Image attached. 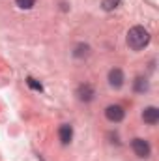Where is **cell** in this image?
Wrapping results in <instances>:
<instances>
[{
	"label": "cell",
	"instance_id": "obj_1",
	"mask_svg": "<svg viewBox=\"0 0 159 161\" xmlns=\"http://www.w3.org/2000/svg\"><path fill=\"white\" fill-rule=\"evenodd\" d=\"M150 43V32L144 26H133L127 32V45L133 51H140Z\"/></svg>",
	"mask_w": 159,
	"mask_h": 161
},
{
	"label": "cell",
	"instance_id": "obj_2",
	"mask_svg": "<svg viewBox=\"0 0 159 161\" xmlns=\"http://www.w3.org/2000/svg\"><path fill=\"white\" fill-rule=\"evenodd\" d=\"M131 146H133V152L139 158H148L150 156V144H148V141H144V139H133Z\"/></svg>",
	"mask_w": 159,
	"mask_h": 161
},
{
	"label": "cell",
	"instance_id": "obj_3",
	"mask_svg": "<svg viewBox=\"0 0 159 161\" xmlns=\"http://www.w3.org/2000/svg\"><path fill=\"white\" fill-rule=\"evenodd\" d=\"M105 116H107V120H111V122H122L123 116H125V111L120 105H109L105 109Z\"/></svg>",
	"mask_w": 159,
	"mask_h": 161
},
{
	"label": "cell",
	"instance_id": "obj_4",
	"mask_svg": "<svg viewBox=\"0 0 159 161\" xmlns=\"http://www.w3.org/2000/svg\"><path fill=\"white\" fill-rule=\"evenodd\" d=\"M109 84L112 88H122V84H123V73H122V69L114 68V69L109 71Z\"/></svg>",
	"mask_w": 159,
	"mask_h": 161
},
{
	"label": "cell",
	"instance_id": "obj_5",
	"mask_svg": "<svg viewBox=\"0 0 159 161\" xmlns=\"http://www.w3.org/2000/svg\"><path fill=\"white\" fill-rule=\"evenodd\" d=\"M58 135H60V142L62 144H69L71 139H73V127L69 124H62L60 129H58Z\"/></svg>",
	"mask_w": 159,
	"mask_h": 161
},
{
	"label": "cell",
	"instance_id": "obj_6",
	"mask_svg": "<svg viewBox=\"0 0 159 161\" xmlns=\"http://www.w3.org/2000/svg\"><path fill=\"white\" fill-rule=\"evenodd\" d=\"M77 97L80 101H92L94 99V88L90 84H80L77 88Z\"/></svg>",
	"mask_w": 159,
	"mask_h": 161
},
{
	"label": "cell",
	"instance_id": "obj_7",
	"mask_svg": "<svg viewBox=\"0 0 159 161\" xmlns=\"http://www.w3.org/2000/svg\"><path fill=\"white\" fill-rule=\"evenodd\" d=\"M142 120L146 124H157L159 122V109L157 107H146L142 113Z\"/></svg>",
	"mask_w": 159,
	"mask_h": 161
},
{
	"label": "cell",
	"instance_id": "obj_8",
	"mask_svg": "<svg viewBox=\"0 0 159 161\" xmlns=\"http://www.w3.org/2000/svg\"><path fill=\"white\" fill-rule=\"evenodd\" d=\"M88 51H90V47H88V45H82V43H80V45H77V47H75L73 54H75L77 58H82V56H88Z\"/></svg>",
	"mask_w": 159,
	"mask_h": 161
},
{
	"label": "cell",
	"instance_id": "obj_9",
	"mask_svg": "<svg viewBox=\"0 0 159 161\" xmlns=\"http://www.w3.org/2000/svg\"><path fill=\"white\" fill-rule=\"evenodd\" d=\"M101 6H103L105 11H112V9H116V8L120 6V0H103Z\"/></svg>",
	"mask_w": 159,
	"mask_h": 161
},
{
	"label": "cell",
	"instance_id": "obj_10",
	"mask_svg": "<svg viewBox=\"0 0 159 161\" xmlns=\"http://www.w3.org/2000/svg\"><path fill=\"white\" fill-rule=\"evenodd\" d=\"M135 90H137V92H144V90H148V82H146V79L139 77V79L135 80Z\"/></svg>",
	"mask_w": 159,
	"mask_h": 161
},
{
	"label": "cell",
	"instance_id": "obj_11",
	"mask_svg": "<svg viewBox=\"0 0 159 161\" xmlns=\"http://www.w3.org/2000/svg\"><path fill=\"white\" fill-rule=\"evenodd\" d=\"M15 2L21 9H32L34 4H36V0H15Z\"/></svg>",
	"mask_w": 159,
	"mask_h": 161
},
{
	"label": "cell",
	"instance_id": "obj_12",
	"mask_svg": "<svg viewBox=\"0 0 159 161\" xmlns=\"http://www.w3.org/2000/svg\"><path fill=\"white\" fill-rule=\"evenodd\" d=\"M26 84H28L32 90H38V92H41V90H43V86H41L36 79H32V77H28V79H26Z\"/></svg>",
	"mask_w": 159,
	"mask_h": 161
}]
</instances>
